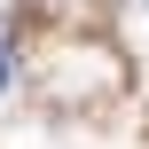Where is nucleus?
<instances>
[{
    "mask_svg": "<svg viewBox=\"0 0 149 149\" xmlns=\"http://www.w3.org/2000/svg\"><path fill=\"white\" fill-rule=\"evenodd\" d=\"M0 86H8V47H0Z\"/></svg>",
    "mask_w": 149,
    "mask_h": 149,
    "instance_id": "obj_1",
    "label": "nucleus"
}]
</instances>
